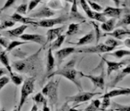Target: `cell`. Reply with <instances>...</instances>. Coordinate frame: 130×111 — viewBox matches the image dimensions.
<instances>
[{"instance_id":"cell-1","label":"cell","mask_w":130,"mask_h":111,"mask_svg":"<svg viewBox=\"0 0 130 111\" xmlns=\"http://www.w3.org/2000/svg\"><path fill=\"white\" fill-rule=\"evenodd\" d=\"M41 49L42 48H40L37 51L28 57L13 62L11 65L12 68L20 74H28L33 76V74L38 71L41 65L39 58V53Z\"/></svg>"},{"instance_id":"cell-2","label":"cell","mask_w":130,"mask_h":111,"mask_svg":"<svg viewBox=\"0 0 130 111\" xmlns=\"http://www.w3.org/2000/svg\"><path fill=\"white\" fill-rule=\"evenodd\" d=\"M75 61L71 60L65 65L62 68L58 69L55 72H53L48 75L47 78H51L55 76H61L66 78L67 80H70L78 88L80 91L83 90L82 85L80 82V78L82 76V72H78L74 68Z\"/></svg>"},{"instance_id":"cell-3","label":"cell","mask_w":130,"mask_h":111,"mask_svg":"<svg viewBox=\"0 0 130 111\" xmlns=\"http://www.w3.org/2000/svg\"><path fill=\"white\" fill-rule=\"evenodd\" d=\"M60 79L57 80H51L45 85L42 89V92L49 103V105L53 109L54 105H55L58 101V87H59Z\"/></svg>"},{"instance_id":"cell-4","label":"cell","mask_w":130,"mask_h":111,"mask_svg":"<svg viewBox=\"0 0 130 111\" xmlns=\"http://www.w3.org/2000/svg\"><path fill=\"white\" fill-rule=\"evenodd\" d=\"M35 80H36L35 76H31L23 81V86H22L21 90H20V102L18 104V110H20L22 109L23 105L25 103L29 96L33 93L34 90Z\"/></svg>"},{"instance_id":"cell-5","label":"cell","mask_w":130,"mask_h":111,"mask_svg":"<svg viewBox=\"0 0 130 111\" xmlns=\"http://www.w3.org/2000/svg\"><path fill=\"white\" fill-rule=\"evenodd\" d=\"M101 92H83L80 91L77 94L74 96L66 97V101L68 103H73V105H76L78 106V104L81 103H85L90 101L96 94H101Z\"/></svg>"},{"instance_id":"cell-6","label":"cell","mask_w":130,"mask_h":111,"mask_svg":"<svg viewBox=\"0 0 130 111\" xmlns=\"http://www.w3.org/2000/svg\"><path fill=\"white\" fill-rule=\"evenodd\" d=\"M69 17L67 15H62L55 18H45L39 21H35L34 26H39L43 28H51L57 24H66L68 22Z\"/></svg>"},{"instance_id":"cell-7","label":"cell","mask_w":130,"mask_h":111,"mask_svg":"<svg viewBox=\"0 0 130 111\" xmlns=\"http://www.w3.org/2000/svg\"><path fill=\"white\" fill-rule=\"evenodd\" d=\"M79 2L81 7L83 9V11H85V14L88 15V17L100 22H104L106 20V16L102 13V12H96L93 11L90 7L86 0H79Z\"/></svg>"},{"instance_id":"cell-8","label":"cell","mask_w":130,"mask_h":111,"mask_svg":"<svg viewBox=\"0 0 130 111\" xmlns=\"http://www.w3.org/2000/svg\"><path fill=\"white\" fill-rule=\"evenodd\" d=\"M116 48L108 47L104 43H100L93 46V47H85L83 49H76L77 53H108L112 51Z\"/></svg>"},{"instance_id":"cell-9","label":"cell","mask_w":130,"mask_h":111,"mask_svg":"<svg viewBox=\"0 0 130 111\" xmlns=\"http://www.w3.org/2000/svg\"><path fill=\"white\" fill-rule=\"evenodd\" d=\"M83 77L88 78V79H90L92 83L93 84L94 90L96 88L101 89V90H104L105 86V80H104V70H102L101 74L99 76H94V75L90 74H85L82 72Z\"/></svg>"},{"instance_id":"cell-10","label":"cell","mask_w":130,"mask_h":111,"mask_svg":"<svg viewBox=\"0 0 130 111\" xmlns=\"http://www.w3.org/2000/svg\"><path fill=\"white\" fill-rule=\"evenodd\" d=\"M74 52H76V48L72 47H64L57 51L55 53L57 60V65L59 67L65 58H67L69 56H70Z\"/></svg>"},{"instance_id":"cell-11","label":"cell","mask_w":130,"mask_h":111,"mask_svg":"<svg viewBox=\"0 0 130 111\" xmlns=\"http://www.w3.org/2000/svg\"><path fill=\"white\" fill-rule=\"evenodd\" d=\"M102 59L105 61L107 65V76H109L111 74V73L114 71H118L120 69L122 68V67H124L129 61V60H124L120 62H115V61H108L104 57H102Z\"/></svg>"},{"instance_id":"cell-12","label":"cell","mask_w":130,"mask_h":111,"mask_svg":"<svg viewBox=\"0 0 130 111\" xmlns=\"http://www.w3.org/2000/svg\"><path fill=\"white\" fill-rule=\"evenodd\" d=\"M23 41L33 42L37 44L45 45L46 38L45 36L40 35V34H31V33H24L20 37Z\"/></svg>"},{"instance_id":"cell-13","label":"cell","mask_w":130,"mask_h":111,"mask_svg":"<svg viewBox=\"0 0 130 111\" xmlns=\"http://www.w3.org/2000/svg\"><path fill=\"white\" fill-rule=\"evenodd\" d=\"M55 11L52 10L49 8L48 6H43L41 8H40L39 10L37 11L36 13L32 14L30 15L31 18H43V19H45V18H49L50 17L53 16L55 15Z\"/></svg>"},{"instance_id":"cell-14","label":"cell","mask_w":130,"mask_h":111,"mask_svg":"<svg viewBox=\"0 0 130 111\" xmlns=\"http://www.w3.org/2000/svg\"><path fill=\"white\" fill-rule=\"evenodd\" d=\"M64 26H62L60 27L55 28V29H51L47 31L46 33V42L45 45L48 43H51L54 40L62 35L63 31H64Z\"/></svg>"},{"instance_id":"cell-15","label":"cell","mask_w":130,"mask_h":111,"mask_svg":"<svg viewBox=\"0 0 130 111\" xmlns=\"http://www.w3.org/2000/svg\"><path fill=\"white\" fill-rule=\"evenodd\" d=\"M129 74H130V65H127L126 67L123 68V69L118 72V74H117V76L110 82V85H109L110 88H114L119 82H120L121 80H123L124 78Z\"/></svg>"},{"instance_id":"cell-16","label":"cell","mask_w":130,"mask_h":111,"mask_svg":"<svg viewBox=\"0 0 130 111\" xmlns=\"http://www.w3.org/2000/svg\"><path fill=\"white\" fill-rule=\"evenodd\" d=\"M32 99L37 105H43V110H50V108L48 106V99L41 92L35 94L32 97Z\"/></svg>"},{"instance_id":"cell-17","label":"cell","mask_w":130,"mask_h":111,"mask_svg":"<svg viewBox=\"0 0 130 111\" xmlns=\"http://www.w3.org/2000/svg\"><path fill=\"white\" fill-rule=\"evenodd\" d=\"M122 11H123V9L119 7L107 6L103 10L102 13L106 17H110V18H117L121 15Z\"/></svg>"},{"instance_id":"cell-18","label":"cell","mask_w":130,"mask_h":111,"mask_svg":"<svg viewBox=\"0 0 130 111\" xmlns=\"http://www.w3.org/2000/svg\"><path fill=\"white\" fill-rule=\"evenodd\" d=\"M55 66V58L54 57L53 50L51 48H48L47 53V62H46V77L53 72L54 67Z\"/></svg>"},{"instance_id":"cell-19","label":"cell","mask_w":130,"mask_h":111,"mask_svg":"<svg viewBox=\"0 0 130 111\" xmlns=\"http://www.w3.org/2000/svg\"><path fill=\"white\" fill-rule=\"evenodd\" d=\"M125 95H130V88H120L118 89L113 90L108 92L107 93L104 94L102 97H108L109 98L119 97V96H125Z\"/></svg>"},{"instance_id":"cell-20","label":"cell","mask_w":130,"mask_h":111,"mask_svg":"<svg viewBox=\"0 0 130 111\" xmlns=\"http://www.w3.org/2000/svg\"><path fill=\"white\" fill-rule=\"evenodd\" d=\"M71 3H72V6L70 10L69 18L76 19L78 21H80V22L85 20V17L83 16L78 11V6H77V0H72Z\"/></svg>"},{"instance_id":"cell-21","label":"cell","mask_w":130,"mask_h":111,"mask_svg":"<svg viewBox=\"0 0 130 111\" xmlns=\"http://www.w3.org/2000/svg\"><path fill=\"white\" fill-rule=\"evenodd\" d=\"M11 19L13 20L14 22H20V23H22L23 24H31L34 26V22L35 21L31 19L30 17H23L22 15L20 14H18L17 13H14L11 15Z\"/></svg>"},{"instance_id":"cell-22","label":"cell","mask_w":130,"mask_h":111,"mask_svg":"<svg viewBox=\"0 0 130 111\" xmlns=\"http://www.w3.org/2000/svg\"><path fill=\"white\" fill-rule=\"evenodd\" d=\"M104 36H109L113 37L114 38L121 40L124 36H130V31L126 30L125 29H116V30H113L109 33H106Z\"/></svg>"},{"instance_id":"cell-23","label":"cell","mask_w":130,"mask_h":111,"mask_svg":"<svg viewBox=\"0 0 130 111\" xmlns=\"http://www.w3.org/2000/svg\"><path fill=\"white\" fill-rule=\"evenodd\" d=\"M94 39H96L95 33H94L93 31H90L87 34H85L84 36L81 37L78 40V42L75 44H76V46H82V45H85V44H90L94 41Z\"/></svg>"},{"instance_id":"cell-24","label":"cell","mask_w":130,"mask_h":111,"mask_svg":"<svg viewBox=\"0 0 130 111\" xmlns=\"http://www.w3.org/2000/svg\"><path fill=\"white\" fill-rule=\"evenodd\" d=\"M116 18H110L109 19H106L104 22H102L101 24V29L106 33H109L114 30L116 28Z\"/></svg>"},{"instance_id":"cell-25","label":"cell","mask_w":130,"mask_h":111,"mask_svg":"<svg viewBox=\"0 0 130 111\" xmlns=\"http://www.w3.org/2000/svg\"><path fill=\"white\" fill-rule=\"evenodd\" d=\"M6 51L2 49V48L0 47V62L2 64H3L4 66L6 67V69L9 71V74H11L13 73V68H12L11 65H10L9 63V58L8 56L6 54Z\"/></svg>"},{"instance_id":"cell-26","label":"cell","mask_w":130,"mask_h":111,"mask_svg":"<svg viewBox=\"0 0 130 111\" xmlns=\"http://www.w3.org/2000/svg\"><path fill=\"white\" fill-rule=\"evenodd\" d=\"M28 28V25L27 24H22L20 26L11 29V30L7 31L6 33H9V36H12V37H16V38H20V36L23 34H24L25 31Z\"/></svg>"},{"instance_id":"cell-27","label":"cell","mask_w":130,"mask_h":111,"mask_svg":"<svg viewBox=\"0 0 130 111\" xmlns=\"http://www.w3.org/2000/svg\"><path fill=\"white\" fill-rule=\"evenodd\" d=\"M66 35H60L59 37H57L55 40H54L53 41L51 42V44L49 45V47L52 49V50H57L59 49L63 42H64V40L66 38Z\"/></svg>"},{"instance_id":"cell-28","label":"cell","mask_w":130,"mask_h":111,"mask_svg":"<svg viewBox=\"0 0 130 111\" xmlns=\"http://www.w3.org/2000/svg\"><path fill=\"white\" fill-rule=\"evenodd\" d=\"M107 55L120 59V58H122L124 56H130V51L125 49H118L114 51L113 52L108 53Z\"/></svg>"},{"instance_id":"cell-29","label":"cell","mask_w":130,"mask_h":111,"mask_svg":"<svg viewBox=\"0 0 130 111\" xmlns=\"http://www.w3.org/2000/svg\"><path fill=\"white\" fill-rule=\"evenodd\" d=\"M129 25H130V14H127L124 15L118 22H116V28H125Z\"/></svg>"},{"instance_id":"cell-30","label":"cell","mask_w":130,"mask_h":111,"mask_svg":"<svg viewBox=\"0 0 130 111\" xmlns=\"http://www.w3.org/2000/svg\"><path fill=\"white\" fill-rule=\"evenodd\" d=\"M80 23H71L69 25L68 29L66 32V36H74L79 30Z\"/></svg>"},{"instance_id":"cell-31","label":"cell","mask_w":130,"mask_h":111,"mask_svg":"<svg viewBox=\"0 0 130 111\" xmlns=\"http://www.w3.org/2000/svg\"><path fill=\"white\" fill-rule=\"evenodd\" d=\"M9 75H10L11 80L13 83H14L15 86H20L21 84H23L24 80H23V78L21 75L18 74H17L16 72H13L12 74Z\"/></svg>"},{"instance_id":"cell-32","label":"cell","mask_w":130,"mask_h":111,"mask_svg":"<svg viewBox=\"0 0 130 111\" xmlns=\"http://www.w3.org/2000/svg\"><path fill=\"white\" fill-rule=\"evenodd\" d=\"M28 43V42L27 41H19V40H13V41H11L9 42V45H8V47L6 48V52H10V51H11L12 50L15 49L16 47H19L20 45H23V44H27Z\"/></svg>"},{"instance_id":"cell-33","label":"cell","mask_w":130,"mask_h":111,"mask_svg":"<svg viewBox=\"0 0 130 111\" xmlns=\"http://www.w3.org/2000/svg\"><path fill=\"white\" fill-rule=\"evenodd\" d=\"M101 101L99 99H94L91 101V103L87 106L85 110H92L95 111L100 110V106H101Z\"/></svg>"},{"instance_id":"cell-34","label":"cell","mask_w":130,"mask_h":111,"mask_svg":"<svg viewBox=\"0 0 130 111\" xmlns=\"http://www.w3.org/2000/svg\"><path fill=\"white\" fill-rule=\"evenodd\" d=\"M110 110H130V105H122L118 103L113 101L112 105H111Z\"/></svg>"},{"instance_id":"cell-35","label":"cell","mask_w":130,"mask_h":111,"mask_svg":"<svg viewBox=\"0 0 130 111\" xmlns=\"http://www.w3.org/2000/svg\"><path fill=\"white\" fill-rule=\"evenodd\" d=\"M104 44L106 45H107L108 47H113V48H116V47H118L120 44H122V42H120L117 39L114 38L113 37L108 38L106 41L104 42Z\"/></svg>"},{"instance_id":"cell-36","label":"cell","mask_w":130,"mask_h":111,"mask_svg":"<svg viewBox=\"0 0 130 111\" xmlns=\"http://www.w3.org/2000/svg\"><path fill=\"white\" fill-rule=\"evenodd\" d=\"M87 1V2L90 6V7L93 11H96V12H102L104 10V8L102 7V6H100L98 4V3H96V2H93V1H92V0H86Z\"/></svg>"},{"instance_id":"cell-37","label":"cell","mask_w":130,"mask_h":111,"mask_svg":"<svg viewBox=\"0 0 130 111\" xmlns=\"http://www.w3.org/2000/svg\"><path fill=\"white\" fill-rule=\"evenodd\" d=\"M48 6L52 10H57L62 8V4L59 0H51L48 2Z\"/></svg>"},{"instance_id":"cell-38","label":"cell","mask_w":130,"mask_h":111,"mask_svg":"<svg viewBox=\"0 0 130 111\" xmlns=\"http://www.w3.org/2000/svg\"><path fill=\"white\" fill-rule=\"evenodd\" d=\"M27 11H28V4L27 3H23V4L18 6L15 13L23 15H26Z\"/></svg>"},{"instance_id":"cell-39","label":"cell","mask_w":130,"mask_h":111,"mask_svg":"<svg viewBox=\"0 0 130 111\" xmlns=\"http://www.w3.org/2000/svg\"><path fill=\"white\" fill-rule=\"evenodd\" d=\"M15 24V22H14L13 20H5L3 22L0 23V31L4 30L7 28H11L12 26H13Z\"/></svg>"},{"instance_id":"cell-40","label":"cell","mask_w":130,"mask_h":111,"mask_svg":"<svg viewBox=\"0 0 130 111\" xmlns=\"http://www.w3.org/2000/svg\"><path fill=\"white\" fill-rule=\"evenodd\" d=\"M101 99H103L101 102L100 110H106L110 105V98L108 97H101Z\"/></svg>"},{"instance_id":"cell-41","label":"cell","mask_w":130,"mask_h":111,"mask_svg":"<svg viewBox=\"0 0 130 111\" xmlns=\"http://www.w3.org/2000/svg\"><path fill=\"white\" fill-rule=\"evenodd\" d=\"M91 24L93 26L94 29V33H95V38H96V43L99 42V40L101 36V32H100V29H99V24L96 22H94V21H90V22Z\"/></svg>"},{"instance_id":"cell-42","label":"cell","mask_w":130,"mask_h":111,"mask_svg":"<svg viewBox=\"0 0 130 111\" xmlns=\"http://www.w3.org/2000/svg\"><path fill=\"white\" fill-rule=\"evenodd\" d=\"M42 1L43 0H31L28 4V11L27 12H31V11H33Z\"/></svg>"},{"instance_id":"cell-43","label":"cell","mask_w":130,"mask_h":111,"mask_svg":"<svg viewBox=\"0 0 130 111\" xmlns=\"http://www.w3.org/2000/svg\"><path fill=\"white\" fill-rule=\"evenodd\" d=\"M9 80H10V78L5 76L0 78V91L9 83Z\"/></svg>"},{"instance_id":"cell-44","label":"cell","mask_w":130,"mask_h":111,"mask_svg":"<svg viewBox=\"0 0 130 111\" xmlns=\"http://www.w3.org/2000/svg\"><path fill=\"white\" fill-rule=\"evenodd\" d=\"M15 1L16 0H6V2H5V4H4L3 7L2 8H0L1 10L2 11H5L6 9H8L10 7H11L15 3Z\"/></svg>"},{"instance_id":"cell-45","label":"cell","mask_w":130,"mask_h":111,"mask_svg":"<svg viewBox=\"0 0 130 111\" xmlns=\"http://www.w3.org/2000/svg\"><path fill=\"white\" fill-rule=\"evenodd\" d=\"M9 42H10L9 41V40L5 38V37H4L2 35H0V46L2 47H4V48H6V47H8V45H9Z\"/></svg>"},{"instance_id":"cell-46","label":"cell","mask_w":130,"mask_h":111,"mask_svg":"<svg viewBox=\"0 0 130 111\" xmlns=\"http://www.w3.org/2000/svg\"><path fill=\"white\" fill-rule=\"evenodd\" d=\"M8 73H9V71L5 67H0V78L4 76V75L7 74Z\"/></svg>"},{"instance_id":"cell-47","label":"cell","mask_w":130,"mask_h":111,"mask_svg":"<svg viewBox=\"0 0 130 111\" xmlns=\"http://www.w3.org/2000/svg\"><path fill=\"white\" fill-rule=\"evenodd\" d=\"M123 43L126 47L130 49V38H127L125 39L123 42Z\"/></svg>"},{"instance_id":"cell-48","label":"cell","mask_w":130,"mask_h":111,"mask_svg":"<svg viewBox=\"0 0 130 111\" xmlns=\"http://www.w3.org/2000/svg\"><path fill=\"white\" fill-rule=\"evenodd\" d=\"M114 4H116V6L117 7H119V6H120V0H112Z\"/></svg>"},{"instance_id":"cell-49","label":"cell","mask_w":130,"mask_h":111,"mask_svg":"<svg viewBox=\"0 0 130 111\" xmlns=\"http://www.w3.org/2000/svg\"><path fill=\"white\" fill-rule=\"evenodd\" d=\"M38 110V107H37V105L34 102V105H33V107L31 108V110Z\"/></svg>"},{"instance_id":"cell-50","label":"cell","mask_w":130,"mask_h":111,"mask_svg":"<svg viewBox=\"0 0 130 111\" xmlns=\"http://www.w3.org/2000/svg\"><path fill=\"white\" fill-rule=\"evenodd\" d=\"M65 1H67V2H72V0H65Z\"/></svg>"},{"instance_id":"cell-51","label":"cell","mask_w":130,"mask_h":111,"mask_svg":"<svg viewBox=\"0 0 130 111\" xmlns=\"http://www.w3.org/2000/svg\"><path fill=\"white\" fill-rule=\"evenodd\" d=\"M93 2H99V1H100V0H92Z\"/></svg>"},{"instance_id":"cell-52","label":"cell","mask_w":130,"mask_h":111,"mask_svg":"<svg viewBox=\"0 0 130 111\" xmlns=\"http://www.w3.org/2000/svg\"><path fill=\"white\" fill-rule=\"evenodd\" d=\"M2 10L0 9V15H1V13H2Z\"/></svg>"},{"instance_id":"cell-53","label":"cell","mask_w":130,"mask_h":111,"mask_svg":"<svg viewBox=\"0 0 130 111\" xmlns=\"http://www.w3.org/2000/svg\"><path fill=\"white\" fill-rule=\"evenodd\" d=\"M25 1H27V0H23V2H25Z\"/></svg>"},{"instance_id":"cell-54","label":"cell","mask_w":130,"mask_h":111,"mask_svg":"<svg viewBox=\"0 0 130 111\" xmlns=\"http://www.w3.org/2000/svg\"><path fill=\"white\" fill-rule=\"evenodd\" d=\"M129 37H130V36H129Z\"/></svg>"}]
</instances>
